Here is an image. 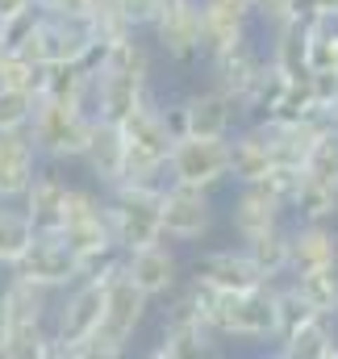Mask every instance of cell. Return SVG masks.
Wrapping results in <instances>:
<instances>
[{
    "label": "cell",
    "mask_w": 338,
    "mask_h": 359,
    "mask_svg": "<svg viewBox=\"0 0 338 359\" xmlns=\"http://www.w3.org/2000/svg\"><path fill=\"white\" fill-rule=\"evenodd\" d=\"M38 168H42V155L29 130H4L0 134V201H21Z\"/></svg>",
    "instance_id": "2e32d148"
},
{
    "label": "cell",
    "mask_w": 338,
    "mask_h": 359,
    "mask_svg": "<svg viewBox=\"0 0 338 359\" xmlns=\"http://www.w3.org/2000/svg\"><path fill=\"white\" fill-rule=\"evenodd\" d=\"M271 168H276L271 142H267L259 121L247 126V130H238V134H230V180L234 184H255V180L267 176Z\"/></svg>",
    "instance_id": "cb8c5ba5"
},
{
    "label": "cell",
    "mask_w": 338,
    "mask_h": 359,
    "mask_svg": "<svg viewBox=\"0 0 338 359\" xmlns=\"http://www.w3.org/2000/svg\"><path fill=\"white\" fill-rule=\"evenodd\" d=\"M251 13L276 29V25L292 21V0H251Z\"/></svg>",
    "instance_id": "b9f144b4"
},
{
    "label": "cell",
    "mask_w": 338,
    "mask_h": 359,
    "mask_svg": "<svg viewBox=\"0 0 338 359\" xmlns=\"http://www.w3.org/2000/svg\"><path fill=\"white\" fill-rule=\"evenodd\" d=\"M121 8H126V17H130L134 29H151L155 17H159V8H163V0H121Z\"/></svg>",
    "instance_id": "60d3db41"
},
{
    "label": "cell",
    "mask_w": 338,
    "mask_h": 359,
    "mask_svg": "<svg viewBox=\"0 0 338 359\" xmlns=\"http://www.w3.org/2000/svg\"><path fill=\"white\" fill-rule=\"evenodd\" d=\"M267 59H271L288 80L309 76V67H305V21H284V25H276V29H271V50H267Z\"/></svg>",
    "instance_id": "4316f807"
},
{
    "label": "cell",
    "mask_w": 338,
    "mask_h": 359,
    "mask_svg": "<svg viewBox=\"0 0 338 359\" xmlns=\"http://www.w3.org/2000/svg\"><path fill=\"white\" fill-rule=\"evenodd\" d=\"M121 271H126L151 301L171 297V292L180 288V259H175V251L168 247V238H159V243H151V247H138V251H126V255H121Z\"/></svg>",
    "instance_id": "5bb4252c"
},
{
    "label": "cell",
    "mask_w": 338,
    "mask_h": 359,
    "mask_svg": "<svg viewBox=\"0 0 338 359\" xmlns=\"http://www.w3.org/2000/svg\"><path fill=\"white\" fill-rule=\"evenodd\" d=\"M126 347H130V343H121V339L96 330V334H88L84 343L72 351V359H117V355H126Z\"/></svg>",
    "instance_id": "f35d334b"
},
{
    "label": "cell",
    "mask_w": 338,
    "mask_h": 359,
    "mask_svg": "<svg viewBox=\"0 0 338 359\" xmlns=\"http://www.w3.org/2000/svg\"><path fill=\"white\" fill-rule=\"evenodd\" d=\"M63 196H67V180L59 172L38 168V176L29 180L25 196H21V209H25L34 234H59V226H63Z\"/></svg>",
    "instance_id": "d6986e66"
},
{
    "label": "cell",
    "mask_w": 338,
    "mask_h": 359,
    "mask_svg": "<svg viewBox=\"0 0 338 359\" xmlns=\"http://www.w3.org/2000/svg\"><path fill=\"white\" fill-rule=\"evenodd\" d=\"M292 284L301 288V297H305L322 318H338V264H322V268L297 271Z\"/></svg>",
    "instance_id": "f1b7e54d"
},
{
    "label": "cell",
    "mask_w": 338,
    "mask_h": 359,
    "mask_svg": "<svg viewBox=\"0 0 338 359\" xmlns=\"http://www.w3.org/2000/svg\"><path fill=\"white\" fill-rule=\"evenodd\" d=\"M92 46H96V42H92V29H88L84 17H46V13H42L34 38H29L17 55L34 59V63H42V67H46V63H84V55Z\"/></svg>",
    "instance_id": "9c48e42d"
},
{
    "label": "cell",
    "mask_w": 338,
    "mask_h": 359,
    "mask_svg": "<svg viewBox=\"0 0 338 359\" xmlns=\"http://www.w3.org/2000/svg\"><path fill=\"white\" fill-rule=\"evenodd\" d=\"M305 67L309 72H338V21H309L305 25Z\"/></svg>",
    "instance_id": "d6a6232c"
},
{
    "label": "cell",
    "mask_w": 338,
    "mask_h": 359,
    "mask_svg": "<svg viewBox=\"0 0 338 359\" xmlns=\"http://www.w3.org/2000/svg\"><path fill=\"white\" fill-rule=\"evenodd\" d=\"M4 309H8V343L0 359H42V347L50 339V288L25 280V276H8V284L0 288Z\"/></svg>",
    "instance_id": "7a4b0ae2"
},
{
    "label": "cell",
    "mask_w": 338,
    "mask_h": 359,
    "mask_svg": "<svg viewBox=\"0 0 338 359\" xmlns=\"http://www.w3.org/2000/svg\"><path fill=\"white\" fill-rule=\"evenodd\" d=\"M34 243V226L17 201H0V268H17Z\"/></svg>",
    "instance_id": "83f0119b"
},
{
    "label": "cell",
    "mask_w": 338,
    "mask_h": 359,
    "mask_svg": "<svg viewBox=\"0 0 338 359\" xmlns=\"http://www.w3.org/2000/svg\"><path fill=\"white\" fill-rule=\"evenodd\" d=\"M21 8H34V0H0V21L13 17V13H21Z\"/></svg>",
    "instance_id": "f6af8a7d"
},
{
    "label": "cell",
    "mask_w": 338,
    "mask_h": 359,
    "mask_svg": "<svg viewBox=\"0 0 338 359\" xmlns=\"http://www.w3.org/2000/svg\"><path fill=\"white\" fill-rule=\"evenodd\" d=\"M159 192H163V184H117L104 192V217H109V230H113V243L121 247V255L163 238Z\"/></svg>",
    "instance_id": "277c9868"
},
{
    "label": "cell",
    "mask_w": 338,
    "mask_h": 359,
    "mask_svg": "<svg viewBox=\"0 0 338 359\" xmlns=\"http://www.w3.org/2000/svg\"><path fill=\"white\" fill-rule=\"evenodd\" d=\"M159 113H163V121H168L171 138H184V134H188V113H184V100H171V104H159Z\"/></svg>",
    "instance_id": "ee69618b"
},
{
    "label": "cell",
    "mask_w": 338,
    "mask_h": 359,
    "mask_svg": "<svg viewBox=\"0 0 338 359\" xmlns=\"http://www.w3.org/2000/svg\"><path fill=\"white\" fill-rule=\"evenodd\" d=\"M159 222H163V238L171 243H201L213 230V201L209 188H192V184H163L159 192Z\"/></svg>",
    "instance_id": "ba28073f"
},
{
    "label": "cell",
    "mask_w": 338,
    "mask_h": 359,
    "mask_svg": "<svg viewBox=\"0 0 338 359\" xmlns=\"http://www.w3.org/2000/svg\"><path fill=\"white\" fill-rule=\"evenodd\" d=\"M247 38H251V13L230 8L222 0H201V55L205 59L217 50H230Z\"/></svg>",
    "instance_id": "44dd1931"
},
{
    "label": "cell",
    "mask_w": 338,
    "mask_h": 359,
    "mask_svg": "<svg viewBox=\"0 0 338 359\" xmlns=\"http://www.w3.org/2000/svg\"><path fill=\"white\" fill-rule=\"evenodd\" d=\"M338 264V230L330 222H297L288 230V276Z\"/></svg>",
    "instance_id": "ffe728a7"
},
{
    "label": "cell",
    "mask_w": 338,
    "mask_h": 359,
    "mask_svg": "<svg viewBox=\"0 0 338 359\" xmlns=\"http://www.w3.org/2000/svg\"><path fill=\"white\" fill-rule=\"evenodd\" d=\"M147 309H151V297H147L121 268L104 280V318H100V330H104V334L130 343V339L138 334Z\"/></svg>",
    "instance_id": "4fadbf2b"
},
{
    "label": "cell",
    "mask_w": 338,
    "mask_h": 359,
    "mask_svg": "<svg viewBox=\"0 0 338 359\" xmlns=\"http://www.w3.org/2000/svg\"><path fill=\"white\" fill-rule=\"evenodd\" d=\"M309 180H318V184H326V188H334L338 192V134L326 126V134L313 142V151H309V159H305V168H301Z\"/></svg>",
    "instance_id": "836d02e7"
},
{
    "label": "cell",
    "mask_w": 338,
    "mask_h": 359,
    "mask_svg": "<svg viewBox=\"0 0 338 359\" xmlns=\"http://www.w3.org/2000/svg\"><path fill=\"white\" fill-rule=\"evenodd\" d=\"M34 104H38V96H29V92L0 88V134H4V130H25Z\"/></svg>",
    "instance_id": "8d00e7d4"
},
{
    "label": "cell",
    "mask_w": 338,
    "mask_h": 359,
    "mask_svg": "<svg viewBox=\"0 0 338 359\" xmlns=\"http://www.w3.org/2000/svg\"><path fill=\"white\" fill-rule=\"evenodd\" d=\"M271 305H276V330H271V343H284L288 334H297L309 318H318V309L301 297V288L288 280V284H276L271 280Z\"/></svg>",
    "instance_id": "484cf974"
},
{
    "label": "cell",
    "mask_w": 338,
    "mask_h": 359,
    "mask_svg": "<svg viewBox=\"0 0 338 359\" xmlns=\"http://www.w3.org/2000/svg\"><path fill=\"white\" fill-rule=\"evenodd\" d=\"M243 247H247V255L259 264V271H263L267 280L288 276V230H284V226L255 234V238H247Z\"/></svg>",
    "instance_id": "4dcf8cb0"
},
{
    "label": "cell",
    "mask_w": 338,
    "mask_h": 359,
    "mask_svg": "<svg viewBox=\"0 0 338 359\" xmlns=\"http://www.w3.org/2000/svg\"><path fill=\"white\" fill-rule=\"evenodd\" d=\"M292 21H338V0H292Z\"/></svg>",
    "instance_id": "ab89813d"
},
{
    "label": "cell",
    "mask_w": 338,
    "mask_h": 359,
    "mask_svg": "<svg viewBox=\"0 0 338 359\" xmlns=\"http://www.w3.org/2000/svg\"><path fill=\"white\" fill-rule=\"evenodd\" d=\"M151 34L171 63L201 59V0H163Z\"/></svg>",
    "instance_id": "7c38bea8"
},
{
    "label": "cell",
    "mask_w": 338,
    "mask_h": 359,
    "mask_svg": "<svg viewBox=\"0 0 338 359\" xmlns=\"http://www.w3.org/2000/svg\"><path fill=\"white\" fill-rule=\"evenodd\" d=\"M8 271L25 276V280L50 288V292H63V288H72V284L84 276L76 251H72L59 234H34V243H29V251L21 255V264L8 268Z\"/></svg>",
    "instance_id": "8fae6325"
},
{
    "label": "cell",
    "mask_w": 338,
    "mask_h": 359,
    "mask_svg": "<svg viewBox=\"0 0 338 359\" xmlns=\"http://www.w3.org/2000/svg\"><path fill=\"white\" fill-rule=\"evenodd\" d=\"M92 0H34V8H42L46 17H88Z\"/></svg>",
    "instance_id": "7bdbcfd3"
},
{
    "label": "cell",
    "mask_w": 338,
    "mask_h": 359,
    "mask_svg": "<svg viewBox=\"0 0 338 359\" xmlns=\"http://www.w3.org/2000/svg\"><path fill=\"white\" fill-rule=\"evenodd\" d=\"M0 88H13V92H29L38 96L42 92V63L25 59V55H0Z\"/></svg>",
    "instance_id": "e575fe53"
},
{
    "label": "cell",
    "mask_w": 338,
    "mask_h": 359,
    "mask_svg": "<svg viewBox=\"0 0 338 359\" xmlns=\"http://www.w3.org/2000/svg\"><path fill=\"white\" fill-rule=\"evenodd\" d=\"M305 117H326L322 104H318V96H313V88H309V76L284 84L280 100H276L271 113H267V121H305Z\"/></svg>",
    "instance_id": "1f68e13d"
},
{
    "label": "cell",
    "mask_w": 338,
    "mask_h": 359,
    "mask_svg": "<svg viewBox=\"0 0 338 359\" xmlns=\"http://www.w3.org/2000/svg\"><path fill=\"white\" fill-rule=\"evenodd\" d=\"M38 21H42V8H21V13L4 17V21H0V42H4V55H8V50L17 55V50L34 38Z\"/></svg>",
    "instance_id": "d590c367"
},
{
    "label": "cell",
    "mask_w": 338,
    "mask_h": 359,
    "mask_svg": "<svg viewBox=\"0 0 338 359\" xmlns=\"http://www.w3.org/2000/svg\"><path fill=\"white\" fill-rule=\"evenodd\" d=\"M25 130H29V138H34L42 159L76 163V159H84L88 142H92L96 117L88 113L84 104H76V100H46V96H38Z\"/></svg>",
    "instance_id": "6da1fadb"
},
{
    "label": "cell",
    "mask_w": 338,
    "mask_h": 359,
    "mask_svg": "<svg viewBox=\"0 0 338 359\" xmlns=\"http://www.w3.org/2000/svg\"><path fill=\"white\" fill-rule=\"evenodd\" d=\"M288 209L297 213V222H334L338 217V192L301 172V184H297Z\"/></svg>",
    "instance_id": "f546056e"
},
{
    "label": "cell",
    "mask_w": 338,
    "mask_h": 359,
    "mask_svg": "<svg viewBox=\"0 0 338 359\" xmlns=\"http://www.w3.org/2000/svg\"><path fill=\"white\" fill-rule=\"evenodd\" d=\"M100 318H104V280L80 276L72 288H63L59 309H50V334L59 339L63 359H72V351L88 334L100 330Z\"/></svg>",
    "instance_id": "8992f818"
},
{
    "label": "cell",
    "mask_w": 338,
    "mask_h": 359,
    "mask_svg": "<svg viewBox=\"0 0 338 359\" xmlns=\"http://www.w3.org/2000/svg\"><path fill=\"white\" fill-rule=\"evenodd\" d=\"M168 180L213 192L217 184L230 180V138H201V134L175 138L168 155Z\"/></svg>",
    "instance_id": "52a82bcc"
},
{
    "label": "cell",
    "mask_w": 338,
    "mask_h": 359,
    "mask_svg": "<svg viewBox=\"0 0 338 359\" xmlns=\"http://www.w3.org/2000/svg\"><path fill=\"white\" fill-rule=\"evenodd\" d=\"M104 209V196H96L92 188H76V184H67V196H63V226H72V222H84L92 213H100ZM59 226V230H63Z\"/></svg>",
    "instance_id": "74e56055"
},
{
    "label": "cell",
    "mask_w": 338,
    "mask_h": 359,
    "mask_svg": "<svg viewBox=\"0 0 338 359\" xmlns=\"http://www.w3.org/2000/svg\"><path fill=\"white\" fill-rule=\"evenodd\" d=\"M121 142H126V176L121 184H168V155L175 147L168 121L159 113V100L142 104L121 121Z\"/></svg>",
    "instance_id": "3957f363"
},
{
    "label": "cell",
    "mask_w": 338,
    "mask_h": 359,
    "mask_svg": "<svg viewBox=\"0 0 338 359\" xmlns=\"http://www.w3.org/2000/svg\"><path fill=\"white\" fill-rule=\"evenodd\" d=\"M280 359H338V318H309L297 334L271 347Z\"/></svg>",
    "instance_id": "d4e9b609"
},
{
    "label": "cell",
    "mask_w": 338,
    "mask_h": 359,
    "mask_svg": "<svg viewBox=\"0 0 338 359\" xmlns=\"http://www.w3.org/2000/svg\"><path fill=\"white\" fill-rule=\"evenodd\" d=\"M263 59H267V55L255 50L251 38L238 42V46H230V50H217V55H209V84L217 92H226V96L238 104V100L247 96V88L255 84Z\"/></svg>",
    "instance_id": "ac0fdd59"
},
{
    "label": "cell",
    "mask_w": 338,
    "mask_h": 359,
    "mask_svg": "<svg viewBox=\"0 0 338 359\" xmlns=\"http://www.w3.org/2000/svg\"><path fill=\"white\" fill-rule=\"evenodd\" d=\"M326 121H330V130H334V134H338V100H334V104H330V109H326Z\"/></svg>",
    "instance_id": "7dc6e473"
},
{
    "label": "cell",
    "mask_w": 338,
    "mask_h": 359,
    "mask_svg": "<svg viewBox=\"0 0 338 359\" xmlns=\"http://www.w3.org/2000/svg\"><path fill=\"white\" fill-rule=\"evenodd\" d=\"M184 113H188V134H201V138H230L238 121V104L213 84L184 96Z\"/></svg>",
    "instance_id": "7402d4cb"
},
{
    "label": "cell",
    "mask_w": 338,
    "mask_h": 359,
    "mask_svg": "<svg viewBox=\"0 0 338 359\" xmlns=\"http://www.w3.org/2000/svg\"><path fill=\"white\" fill-rule=\"evenodd\" d=\"M276 330V305H271V284L259 288H238V292H222L217 309H213V334L222 343L238 339V343H271Z\"/></svg>",
    "instance_id": "5b68a950"
},
{
    "label": "cell",
    "mask_w": 338,
    "mask_h": 359,
    "mask_svg": "<svg viewBox=\"0 0 338 359\" xmlns=\"http://www.w3.org/2000/svg\"><path fill=\"white\" fill-rule=\"evenodd\" d=\"M0 55H4V42H0Z\"/></svg>",
    "instance_id": "681fc988"
},
{
    "label": "cell",
    "mask_w": 338,
    "mask_h": 359,
    "mask_svg": "<svg viewBox=\"0 0 338 359\" xmlns=\"http://www.w3.org/2000/svg\"><path fill=\"white\" fill-rule=\"evenodd\" d=\"M284 201L263 184V180H255V184H238V192H234V205H230V226H234V234H238V243H247L255 234H263V230H276V226H284L280 217H284Z\"/></svg>",
    "instance_id": "9a60e30c"
},
{
    "label": "cell",
    "mask_w": 338,
    "mask_h": 359,
    "mask_svg": "<svg viewBox=\"0 0 338 359\" xmlns=\"http://www.w3.org/2000/svg\"><path fill=\"white\" fill-rule=\"evenodd\" d=\"M222 4H230V8H243V13H251V0H222ZM255 17V13H251Z\"/></svg>",
    "instance_id": "c3c4849f"
},
{
    "label": "cell",
    "mask_w": 338,
    "mask_h": 359,
    "mask_svg": "<svg viewBox=\"0 0 338 359\" xmlns=\"http://www.w3.org/2000/svg\"><path fill=\"white\" fill-rule=\"evenodd\" d=\"M217 334L188 309L184 292H171V309L163 313V330H159V347H151L155 359H201L217 351Z\"/></svg>",
    "instance_id": "30bf717a"
},
{
    "label": "cell",
    "mask_w": 338,
    "mask_h": 359,
    "mask_svg": "<svg viewBox=\"0 0 338 359\" xmlns=\"http://www.w3.org/2000/svg\"><path fill=\"white\" fill-rule=\"evenodd\" d=\"M196 276L209 280L213 288L222 292H238V288H259V284H271L259 264L247 255V247H217V251H205L196 259Z\"/></svg>",
    "instance_id": "e0dca14e"
},
{
    "label": "cell",
    "mask_w": 338,
    "mask_h": 359,
    "mask_svg": "<svg viewBox=\"0 0 338 359\" xmlns=\"http://www.w3.org/2000/svg\"><path fill=\"white\" fill-rule=\"evenodd\" d=\"M88 168V176L96 180L104 192L109 188H117L121 176H126V142H121V126H113V121H100L96 117V130H92V142H88L84 159H80Z\"/></svg>",
    "instance_id": "603a6c76"
},
{
    "label": "cell",
    "mask_w": 338,
    "mask_h": 359,
    "mask_svg": "<svg viewBox=\"0 0 338 359\" xmlns=\"http://www.w3.org/2000/svg\"><path fill=\"white\" fill-rule=\"evenodd\" d=\"M8 343V309H4V297H0V351Z\"/></svg>",
    "instance_id": "bcb514c9"
}]
</instances>
